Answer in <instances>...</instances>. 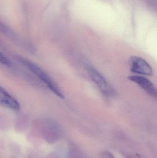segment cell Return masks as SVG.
<instances>
[{"label":"cell","mask_w":157,"mask_h":158,"mask_svg":"<svg viewBox=\"0 0 157 158\" xmlns=\"http://www.w3.org/2000/svg\"><path fill=\"white\" fill-rule=\"evenodd\" d=\"M17 59L29 71L40 80L54 94L60 98H64L63 94L58 85L41 68L26 58L17 56Z\"/></svg>","instance_id":"6da1fadb"},{"label":"cell","mask_w":157,"mask_h":158,"mask_svg":"<svg viewBox=\"0 0 157 158\" xmlns=\"http://www.w3.org/2000/svg\"><path fill=\"white\" fill-rule=\"evenodd\" d=\"M86 68L91 80L103 95L108 98L115 96L116 93L114 88L97 69L88 65Z\"/></svg>","instance_id":"7a4b0ae2"},{"label":"cell","mask_w":157,"mask_h":158,"mask_svg":"<svg viewBox=\"0 0 157 158\" xmlns=\"http://www.w3.org/2000/svg\"><path fill=\"white\" fill-rule=\"evenodd\" d=\"M44 140L48 143L53 144L60 139L61 132L59 125L53 121H48L44 124L42 129Z\"/></svg>","instance_id":"3957f363"},{"label":"cell","mask_w":157,"mask_h":158,"mask_svg":"<svg viewBox=\"0 0 157 158\" xmlns=\"http://www.w3.org/2000/svg\"><path fill=\"white\" fill-rule=\"evenodd\" d=\"M129 62L131 71L133 73L145 76L153 75L152 67L143 58L138 56H133L130 58Z\"/></svg>","instance_id":"277c9868"},{"label":"cell","mask_w":157,"mask_h":158,"mask_svg":"<svg viewBox=\"0 0 157 158\" xmlns=\"http://www.w3.org/2000/svg\"><path fill=\"white\" fill-rule=\"evenodd\" d=\"M128 79L138 85L148 94L157 99V89L151 81L144 77L140 76H130Z\"/></svg>","instance_id":"5b68a950"},{"label":"cell","mask_w":157,"mask_h":158,"mask_svg":"<svg viewBox=\"0 0 157 158\" xmlns=\"http://www.w3.org/2000/svg\"><path fill=\"white\" fill-rule=\"evenodd\" d=\"M0 102L2 106L11 110L18 111L20 110L18 101L2 87L0 90Z\"/></svg>","instance_id":"8992f818"},{"label":"cell","mask_w":157,"mask_h":158,"mask_svg":"<svg viewBox=\"0 0 157 158\" xmlns=\"http://www.w3.org/2000/svg\"><path fill=\"white\" fill-rule=\"evenodd\" d=\"M67 158H88L80 149L73 147L69 150Z\"/></svg>","instance_id":"52a82bcc"},{"label":"cell","mask_w":157,"mask_h":158,"mask_svg":"<svg viewBox=\"0 0 157 158\" xmlns=\"http://www.w3.org/2000/svg\"><path fill=\"white\" fill-rule=\"evenodd\" d=\"M102 156L104 158H116L113 154L108 151H104L102 153Z\"/></svg>","instance_id":"ba28073f"},{"label":"cell","mask_w":157,"mask_h":158,"mask_svg":"<svg viewBox=\"0 0 157 158\" xmlns=\"http://www.w3.org/2000/svg\"><path fill=\"white\" fill-rule=\"evenodd\" d=\"M130 158V157H127V158Z\"/></svg>","instance_id":"9c48e42d"}]
</instances>
